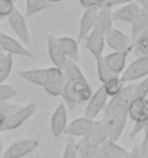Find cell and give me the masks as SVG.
Here are the masks:
<instances>
[{"mask_svg":"<svg viewBox=\"0 0 148 158\" xmlns=\"http://www.w3.org/2000/svg\"><path fill=\"white\" fill-rule=\"evenodd\" d=\"M148 94V76L144 78L142 81L135 86V90L132 93V100H137V99H147Z\"/></svg>","mask_w":148,"mask_h":158,"instance_id":"cell-29","label":"cell"},{"mask_svg":"<svg viewBox=\"0 0 148 158\" xmlns=\"http://www.w3.org/2000/svg\"><path fill=\"white\" fill-rule=\"evenodd\" d=\"M128 116L135 122L131 132V138H135L138 132L144 131L148 125V99H137L128 106Z\"/></svg>","mask_w":148,"mask_h":158,"instance_id":"cell-2","label":"cell"},{"mask_svg":"<svg viewBox=\"0 0 148 158\" xmlns=\"http://www.w3.org/2000/svg\"><path fill=\"white\" fill-rule=\"evenodd\" d=\"M86 48L89 52L96 58L103 57V49H105V35L99 34L96 31H91L86 38Z\"/></svg>","mask_w":148,"mask_h":158,"instance_id":"cell-20","label":"cell"},{"mask_svg":"<svg viewBox=\"0 0 148 158\" xmlns=\"http://www.w3.org/2000/svg\"><path fill=\"white\" fill-rule=\"evenodd\" d=\"M124 158H129V157H128V155H126V157H124Z\"/></svg>","mask_w":148,"mask_h":158,"instance_id":"cell-39","label":"cell"},{"mask_svg":"<svg viewBox=\"0 0 148 158\" xmlns=\"http://www.w3.org/2000/svg\"><path fill=\"white\" fill-rule=\"evenodd\" d=\"M148 76V57L144 58H137L135 61H132L128 67L124 70L122 76L119 77L122 83H131L139 78H145Z\"/></svg>","mask_w":148,"mask_h":158,"instance_id":"cell-5","label":"cell"},{"mask_svg":"<svg viewBox=\"0 0 148 158\" xmlns=\"http://www.w3.org/2000/svg\"><path fill=\"white\" fill-rule=\"evenodd\" d=\"M97 10L99 7H89L84 9L80 19V26H78V38H77V44L84 41L87 38V35L90 34L93 28H95L96 16H97Z\"/></svg>","mask_w":148,"mask_h":158,"instance_id":"cell-12","label":"cell"},{"mask_svg":"<svg viewBox=\"0 0 148 158\" xmlns=\"http://www.w3.org/2000/svg\"><path fill=\"white\" fill-rule=\"evenodd\" d=\"M95 123V120L87 119V118H77L76 120H73L71 123L67 125V128L64 131V134L73 138V136H78V138H83L89 134V131L91 129V126Z\"/></svg>","mask_w":148,"mask_h":158,"instance_id":"cell-14","label":"cell"},{"mask_svg":"<svg viewBox=\"0 0 148 158\" xmlns=\"http://www.w3.org/2000/svg\"><path fill=\"white\" fill-rule=\"evenodd\" d=\"M138 5L141 6V9L148 12V0H138Z\"/></svg>","mask_w":148,"mask_h":158,"instance_id":"cell-35","label":"cell"},{"mask_svg":"<svg viewBox=\"0 0 148 158\" xmlns=\"http://www.w3.org/2000/svg\"><path fill=\"white\" fill-rule=\"evenodd\" d=\"M62 158H78V152H77V142L73 138L67 139V144L62 152Z\"/></svg>","mask_w":148,"mask_h":158,"instance_id":"cell-30","label":"cell"},{"mask_svg":"<svg viewBox=\"0 0 148 158\" xmlns=\"http://www.w3.org/2000/svg\"><path fill=\"white\" fill-rule=\"evenodd\" d=\"M2 154H3V144H2V141H0V158H2Z\"/></svg>","mask_w":148,"mask_h":158,"instance_id":"cell-37","label":"cell"},{"mask_svg":"<svg viewBox=\"0 0 148 158\" xmlns=\"http://www.w3.org/2000/svg\"><path fill=\"white\" fill-rule=\"evenodd\" d=\"M16 89L13 86H6V84H0V103H5L12 97L16 96Z\"/></svg>","mask_w":148,"mask_h":158,"instance_id":"cell-31","label":"cell"},{"mask_svg":"<svg viewBox=\"0 0 148 158\" xmlns=\"http://www.w3.org/2000/svg\"><path fill=\"white\" fill-rule=\"evenodd\" d=\"M108 141V129L103 120H95V123L89 131L86 136L80 138L78 145H93V147H100L103 142Z\"/></svg>","mask_w":148,"mask_h":158,"instance_id":"cell-7","label":"cell"},{"mask_svg":"<svg viewBox=\"0 0 148 158\" xmlns=\"http://www.w3.org/2000/svg\"><path fill=\"white\" fill-rule=\"evenodd\" d=\"M55 5L48 3L47 0H26V15L28 16H34V15L44 12L47 9H51Z\"/></svg>","mask_w":148,"mask_h":158,"instance_id":"cell-27","label":"cell"},{"mask_svg":"<svg viewBox=\"0 0 148 158\" xmlns=\"http://www.w3.org/2000/svg\"><path fill=\"white\" fill-rule=\"evenodd\" d=\"M64 86H66V80H64L61 70H58L55 67L48 68V78L45 86H44L48 94H51L54 97L61 96L62 91H64Z\"/></svg>","mask_w":148,"mask_h":158,"instance_id":"cell-8","label":"cell"},{"mask_svg":"<svg viewBox=\"0 0 148 158\" xmlns=\"http://www.w3.org/2000/svg\"><path fill=\"white\" fill-rule=\"evenodd\" d=\"M134 0H108L106 2V6L109 7H113V6H118V5H128V3H132Z\"/></svg>","mask_w":148,"mask_h":158,"instance_id":"cell-34","label":"cell"},{"mask_svg":"<svg viewBox=\"0 0 148 158\" xmlns=\"http://www.w3.org/2000/svg\"><path fill=\"white\" fill-rule=\"evenodd\" d=\"M38 109L36 103H29V105L20 107V109L15 110L13 113H10L5 120V125H3V131H13L16 128H19L26 122V120L34 115Z\"/></svg>","mask_w":148,"mask_h":158,"instance_id":"cell-4","label":"cell"},{"mask_svg":"<svg viewBox=\"0 0 148 158\" xmlns=\"http://www.w3.org/2000/svg\"><path fill=\"white\" fill-rule=\"evenodd\" d=\"M96 67H97V77H99V80H100L103 84L108 83L109 80H112V78H115V77H119V76H116V74L106 65L103 57L96 58Z\"/></svg>","mask_w":148,"mask_h":158,"instance_id":"cell-25","label":"cell"},{"mask_svg":"<svg viewBox=\"0 0 148 158\" xmlns=\"http://www.w3.org/2000/svg\"><path fill=\"white\" fill-rule=\"evenodd\" d=\"M61 73L64 76V80H77V78H84V74L80 70V67L77 65V62L71 61V60H66L61 67Z\"/></svg>","mask_w":148,"mask_h":158,"instance_id":"cell-24","label":"cell"},{"mask_svg":"<svg viewBox=\"0 0 148 158\" xmlns=\"http://www.w3.org/2000/svg\"><path fill=\"white\" fill-rule=\"evenodd\" d=\"M105 44H108L113 52H121V51H131V44H129V36L125 35L119 29L112 28L105 35Z\"/></svg>","mask_w":148,"mask_h":158,"instance_id":"cell-10","label":"cell"},{"mask_svg":"<svg viewBox=\"0 0 148 158\" xmlns=\"http://www.w3.org/2000/svg\"><path fill=\"white\" fill-rule=\"evenodd\" d=\"M0 48L3 49L6 54H10V55H22V57H28V58L32 57L31 51H28L22 44L5 34H0Z\"/></svg>","mask_w":148,"mask_h":158,"instance_id":"cell-13","label":"cell"},{"mask_svg":"<svg viewBox=\"0 0 148 158\" xmlns=\"http://www.w3.org/2000/svg\"><path fill=\"white\" fill-rule=\"evenodd\" d=\"M18 77L35 84V86L44 87L48 78V68H32V70H22L18 71Z\"/></svg>","mask_w":148,"mask_h":158,"instance_id":"cell-18","label":"cell"},{"mask_svg":"<svg viewBox=\"0 0 148 158\" xmlns=\"http://www.w3.org/2000/svg\"><path fill=\"white\" fill-rule=\"evenodd\" d=\"M102 86H103V89H105L108 97H115L116 94H119L121 90H122V89L125 87L124 83H122V80H121L119 77H115V78L109 80L108 83L102 84Z\"/></svg>","mask_w":148,"mask_h":158,"instance_id":"cell-28","label":"cell"},{"mask_svg":"<svg viewBox=\"0 0 148 158\" xmlns=\"http://www.w3.org/2000/svg\"><path fill=\"white\" fill-rule=\"evenodd\" d=\"M128 155V151L116 145L112 141H106L97 148L96 158H124Z\"/></svg>","mask_w":148,"mask_h":158,"instance_id":"cell-22","label":"cell"},{"mask_svg":"<svg viewBox=\"0 0 148 158\" xmlns=\"http://www.w3.org/2000/svg\"><path fill=\"white\" fill-rule=\"evenodd\" d=\"M112 23H113V20H112V7L103 5L97 10V16H96L93 31H96V32H99L102 35H106L110 29L113 28Z\"/></svg>","mask_w":148,"mask_h":158,"instance_id":"cell-15","label":"cell"},{"mask_svg":"<svg viewBox=\"0 0 148 158\" xmlns=\"http://www.w3.org/2000/svg\"><path fill=\"white\" fill-rule=\"evenodd\" d=\"M48 3H51V5H57V3H60V2H62V0H47Z\"/></svg>","mask_w":148,"mask_h":158,"instance_id":"cell-36","label":"cell"},{"mask_svg":"<svg viewBox=\"0 0 148 158\" xmlns=\"http://www.w3.org/2000/svg\"><path fill=\"white\" fill-rule=\"evenodd\" d=\"M15 9L13 0H0V19L7 18Z\"/></svg>","mask_w":148,"mask_h":158,"instance_id":"cell-32","label":"cell"},{"mask_svg":"<svg viewBox=\"0 0 148 158\" xmlns=\"http://www.w3.org/2000/svg\"><path fill=\"white\" fill-rule=\"evenodd\" d=\"M144 131H145V138H148V125H147V128H145Z\"/></svg>","mask_w":148,"mask_h":158,"instance_id":"cell-38","label":"cell"},{"mask_svg":"<svg viewBox=\"0 0 148 158\" xmlns=\"http://www.w3.org/2000/svg\"><path fill=\"white\" fill-rule=\"evenodd\" d=\"M78 2L84 9H89V7H102L103 5H106L108 0H78Z\"/></svg>","mask_w":148,"mask_h":158,"instance_id":"cell-33","label":"cell"},{"mask_svg":"<svg viewBox=\"0 0 148 158\" xmlns=\"http://www.w3.org/2000/svg\"><path fill=\"white\" fill-rule=\"evenodd\" d=\"M129 51H121V52H110L106 57H103L106 65L112 70V71L119 76L125 70V64H126V58H128Z\"/></svg>","mask_w":148,"mask_h":158,"instance_id":"cell-21","label":"cell"},{"mask_svg":"<svg viewBox=\"0 0 148 158\" xmlns=\"http://www.w3.org/2000/svg\"><path fill=\"white\" fill-rule=\"evenodd\" d=\"M58 42H60V47H61L62 52H64L67 60H71L74 62L80 60V57H78V44H77L76 39L70 38V36H60Z\"/></svg>","mask_w":148,"mask_h":158,"instance_id":"cell-23","label":"cell"},{"mask_svg":"<svg viewBox=\"0 0 148 158\" xmlns=\"http://www.w3.org/2000/svg\"><path fill=\"white\" fill-rule=\"evenodd\" d=\"M66 128H67V107L64 103H60L51 116V134L55 138H60L64 134Z\"/></svg>","mask_w":148,"mask_h":158,"instance_id":"cell-11","label":"cell"},{"mask_svg":"<svg viewBox=\"0 0 148 158\" xmlns=\"http://www.w3.org/2000/svg\"><path fill=\"white\" fill-rule=\"evenodd\" d=\"M47 48H48V54H49V58L53 61L54 67L61 70L64 61L67 60L64 52H62L61 47H60V42H58V38L54 36V35H47Z\"/></svg>","mask_w":148,"mask_h":158,"instance_id":"cell-16","label":"cell"},{"mask_svg":"<svg viewBox=\"0 0 148 158\" xmlns=\"http://www.w3.org/2000/svg\"><path fill=\"white\" fill-rule=\"evenodd\" d=\"M131 26V36H129V44H131V51H132V45L135 44V41L139 38V35L142 34L144 31L148 29V12L141 9L139 13L137 15V18L132 22Z\"/></svg>","mask_w":148,"mask_h":158,"instance_id":"cell-19","label":"cell"},{"mask_svg":"<svg viewBox=\"0 0 148 158\" xmlns=\"http://www.w3.org/2000/svg\"><path fill=\"white\" fill-rule=\"evenodd\" d=\"M108 99L109 97L106 94L105 89H103V86H100L91 94L90 100L87 102V106H86V109H84V118L95 120L96 116L99 115L102 110H105L106 105H108Z\"/></svg>","mask_w":148,"mask_h":158,"instance_id":"cell-6","label":"cell"},{"mask_svg":"<svg viewBox=\"0 0 148 158\" xmlns=\"http://www.w3.org/2000/svg\"><path fill=\"white\" fill-rule=\"evenodd\" d=\"M12 67H13V55L6 52L0 55V84H3L7 80V77L10 76V71H12Z\"/></svg>","mask_w":148,"mask_h":158,"instance_id":"cell-26","label":"cell"},{"mask_svg":"<svg viewBox=\"0 0 148 158\" xmlns=\"http://www.w3.org/2000/svg\"><path fill=\"white\" fill-rule=\"evenodd\" d=\"M91 94H93L91 87L89 84V81L86 80V77H84V78H77V80L66 81L61 97L64 99L62 103L66 105V107L68 106V109L73 110L76 105L90 100Z\"/></svg>","mask_w":148,"mask_h":158,"instance_id":"cell-1","label":"cell"},{"mask_svg":"<svg viewBox=\"0 0 148 158\" xmlns=\"http://www.w3.org/2000/svg\"><path fill=\"white\" fill-rule=\"evenodd\" d=\"M141 6L138 3H128V5L122 6L119 9L112 12V20L116 22H126V23H132L137 15L139 13Z\"/></svg>","mask_w":148,"mask_h":158,"instance_id":"cell-17","label":"cell"},{"mask_svg":"<svg viewBox=\"0 0 148 158\" xmlns=\"http://www.w3.org/2000/svg\"><path fill=\"white\" fill-rule=\"evenodd\" d=\"M7 20H9L10 28L13 29V32L18 35V38H20V41L26 45H29L31 39H29V29L28 25H26V19H25L22 13L15 7L13 12L7 16Z\"/></svg>","mask_w":148,"mask_h":158,"instance_id":"cell-9","label":"cell"},{"mask_svg":"<svg viewBox=\"0 0 148 158\" xmlns=\"http://www.w3.org/2000/svg\"><path fill=\"white\" fill-rule=\"evenodd\" d=\"M38 147H39L38 139L35 138L20 139V141L13 142L6 151H3L2 158H23L26 155H29L31 152H34Z\"/></svg>","mask_w":148,"mask_h":158,"instance_id":"cell-3","label":"cell"}]
</instances>
